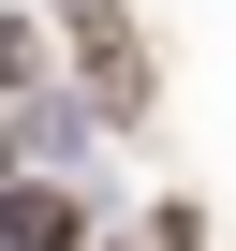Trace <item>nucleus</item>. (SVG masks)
Masks as SVG:
<instances>
[{
	"mask_svg": "<svg viewBox=\"0 0 236 251\" xmlns=\"http://www.w3.org/2000/svg\"><path fill=\"white\" fill-rule=\"evenodd\" d=\"M0 103H45V30L0 15Z\"/></svg>",
	"mask_w": 236,
	"mask_h": 251,
	"instance_id": "3",
	"label": "nucleus"
},
{
	"mask_svg": "<svg viewBox=\"0 0 236 251\" xmlns=\"http://www.w3.org/2000/svg\"><path fill=\"white\" fill-rule=\"evenodd\" d=\"M45 45L74 59L89 118H118V133L163 103V59H148V30H133V0H45Z\"/></svg>",
	"mask_w": 236,
	"mask_h": 251,
	"instance_id": "1",
	"label": "nucleus"
},
{
	"mask_svg": "<svg viewBox=\"0 0 236 251\" xmlns=\"http://www.w3.org/2000/svg\"><path fill=\"white\" fill-rule=\"evenodd\" d=\"M148 251H207V207H192V192H163V207H148Z\"/></svg>",
	"mask_w": 236,
	"mask_h": 251,
	"instance_id": "4",
	"label": "nucleus"
},
{
	"mask_svg": "<svg viewBox=\"0 0 236 251\" xmlns=\"http://www.w3.org/2000/svg\"><path fill=\"white\" fill-rule=\"evenodd\" d=\"M0 163H15V103H0Z\"/></svg>",
	"mask_w": 236,
	"mask_h": 251,
	"instance_id": "5",
	"label": "nucleus"
},
{
	"mask_svg": "<svg viewBox=\"0 0 236 251\" xmlns=\"http://www.w3.org/2000/svg\"><path fill=\"white\" fill-rule=\"evenodd\" d=\"M0 251H89V192L74 177H15L0 192Z\"/></svg>",
	"mask_w": 236,
	"mask_h": 251,
	"instance_id": "2",
	"label": "nucleus"
}]
</instances>
